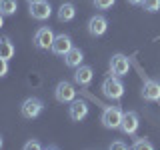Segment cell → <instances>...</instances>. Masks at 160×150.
Returning <instances> with one entry per match:
<instances>
[{
	"label": "cell",
	"mask_w": 160,
	"mask_h": 150,
	"mask_svg": "<svg viewBox=\"0 0 160 150\" xmlns=\"http://www.w3.org/2000/svg\"><path fill=\"white\" fill-rule=\"evenodd\" d=\"M102 92H104V96L110 98V100H120L124 96V84H122V80H120V76H108V78H104V82H102Z\"/></svg>",
	"instance_id": "6da1fadb"
},
{
	"label": "cell",
	"mask_w": 160,
	"mask_h": 150,
	"mask_svg": "<svg viewBox=\"0 0 160 150\" xmlns=\"http://www.w3.org/2000/svg\"><path fill=\"white\" fill-rule=\"evenodd\" d=\"M122 110L118 106H106L102 110V116H100V122H102L104 128L108 130H116L120 128V122H122Z\"/></svg>",
	"instance_id": "7a4b0ae2"
},
{
	"label": "cell",
	"mask_w": 160,
	"mask_h": 150,
	"mask_svg": "<svg viewBox=\"0 0 160 150\" xmlns=\"http://www.w3.org/2000/svg\"><path fill=\"white\" fill-rule=\"evenodd\" d=\"M44 104L42 100L36 98V96H30L22 102V106H20V114H22V118L26 120H34L36 116H40V112H42Z\"/></svg>",
	"instance_id": "3957f363"
},
{
	"label": "cell",
	"mask_w": 160,
	"mask_h": 150,
	"mask_svg": "<svg viewBox=\"0 0 160 150\" xmlns=\"http://www.w3.org/2000/svg\"><path fill=\"white\" fill-rule=\"evenodd\" d=\"M54 98H56L60 104H70L72 100H76V90H74V86L70 82L62 80V82H58L56 88H54Z\"/></svg>",
	"instance_id": "277c9868"
},
{
	"label": "cell",
	"mask_w": 160,
	"mask_h": 150,
	"mask_svg": "<svg viewBox=\"0 0 160 150\" xmlns=\"http://www.w3.org/2000/svg\"><path fill=\"white\" fill-rule=\"evenodd\" d=\"M54 36H56V34H54L48 26L38 28L36 34H34V46H36L38 50H48L50 46H52V42H54Z\"/></svg>",
	"instance_id": "5b68a950"
},
{
	"label": "cell",
	"mask_w": 160,
	"mask_h": 150,
	"mask_svg": "<svg viewBox=\"0 0 160 150\" xmlns=\"http://www.w3.org/2000/svg\"><path fill=\"white\" fill-rule=\"evenodd\" d=\"M110 70H112L114 76H126L130 70V60L124 54H114L110 58Z\"/></svg>",
	"instance_id": "8992f818"
},
{
	"label": "cell",
	"mask_w": 160,
	"mask_h": 150,
	"mask_svg": "<svg viewBox=\"0 0 160 150\" xmlns=\"http://www.w3.org/2000/svg\"><path fill=\"white\" fill-rule=\"evenodd\" d=\"M140 122H138V114L132 112V110H128V112L122 114V122H120V130H122L126 136H132L134 132L138 130Z\"/></svg>",
	"instance_id": "52a82bcc"
},
{
	"label": "cell",
	"mask_w": 160,
	"mask_h": 150,
	"mask_svg": "<svg viewBox=\"0 0 160 150\" xmlns=\"http://www.w3.org/2000/svg\"><path fill=\"white\" fill-rule=\"evenodd\" d=\"M50 14H52V6H50V2H46V0L30 4V16L34 20H48Z\"/></svg>",
	"instance_id": "ba28073f"
},
{
	"label": "cell",
	"mask_w": 160,
	"mask_h": 150,
	"mask_svg": "<svg viewBox=\"0 0 160 150\" xmlns=\"http://www.w3.org/2000/svg\"><path fill=\"white\" fill-rule=\"evenodd\" d=\"M70 48H72V38H70L68 34H56L52 46H50V50H52L56 56H64Z\"/></svg>",
	"instance_id": "9c48e42d"
},
{
	"label": "cell",
	"mask_w": 160,
	"mask_h": 150,
	"mask_svg": "<svg viewBox=\"0 0 160 150\" xmlns=\"http://www.w3.org/2000/svg\"><path fill=\"white\" fill-rule=\"evenodd\" d=\"M142 98L148 100V102H158L160 100V82H156V80H144Z\"/></svg>",
	"instance_id": "30bf717a"
},
{
	"label": "cell",
	"mask_w": 160,
	"mask_h": 150,
	"mask_svg": "<svg viewBox=\"0 0 160 150\" xmlns=\"http://www.w3.org/2000/svg\"><path fill=\"white\" fill-rule=\"evenodd\" d=\"M108 30V20L102 16V14H96L88 20V32L90 36H102L104 32Z\"/></svg>",
	"instance_id": "8fae6325"
},
{
	"label": "cell",
	"mask_w": 160,
	"mask_h": 150,
	"mask_svg": "<svg viewBox=\"0 0 160 150\" xmlns=\"http://www.w3.org/2000/svg\"><path fill=\"white\" fill-rule=\"evenodd\" d=\"M68 114L74 122H80V120H84L88 116V104L84 100H72L68 106Z\"/></svg>",
	"instance_id": "7c38bea8"
},
{
	"label": "cell",
	"mask_w": 160,
	"mask_h": 150,
	"mask_svg": "<svg viewBox=\"0 0 160 150\" xmlns=\"http://www.w3.org/2000/svg\"><path fill=\"white\" fill-rule=\"evenodd\" d=\"M92 78H94V70L90 66H84V64H80L76 68V72H74V82L78 86H88L92 82Z\"/></svg>",
	"instance_id": "4fadbf2b"
},
{
	"label": "cell",
	"mask_w": 160,
	"mask_h": 150,
	"mask_svg": "<svg viewBox=\"0 0 160 150\" xmlns=\"http://www.w3.org/2000/svg\"><path fill=\"white\" fill-rule=\"evenodd\" d=\"M82 60H84V54H82V50L80 48H70L66 54H64V64H66L68 68H78L80 64H82Z\"/></svg>",
	"instance_id": "5bb4252c"
},
{
	"label": "cell",
	"mask_w": 160,
	"mask_h": 150,
	"mask_svg": "<svg viewBox=\"0 0 160 150\" xmlns=\"http://www.w3.org/2000/svg\"><path fill=\"white\" fill-rule=\"evenodd\" d=\"M74 16H76V8H74L72 2H62L58 8V20L60 22H70Z\"/></svg>",
	"instance_id": "9a60e30c"
},
{
	"label": "cell",
	"mask_w": 160,
	"mask_h": 150,
	"mask_svg": "<svg viewBox=\"0 0 160 150\" xmlns=\"http://www.w3.org/2000/svg\"><path fill=\"white\" fill-rule=\"evenodd\" d=\"M14 44L10 42V38H2L0 40V58H4V60H10L14 56Z\"/></svg>",
	"instance_id": "2e32d148"
},
{
	"label": "cell",
	"mask_w": 160,
	"mask_h": 150,
	"mask_svg": "<svg viewBox=\"0 0 160 150\" xmlns=\"http://www.w3.org/2000/svg\"><path fill=\"white\" fill-rule=\"evenodd\" d=\"M18 10V2L16 0H0V14H4V16H12V14H16Z\"/></svg>",
	"instance_id": "e0dca14e"
},
{
	"label": "cell",
	"mask_w": 160,
	"mask_h": 150,
	"mask_svg": "<svg viewBox=\"0 0 160 150\" xmlns=\"http://www.w3.org/2000/svg\"><path fill=\"white\" fill-rule=\"evenodd\" d=\"M140 6L146 10V12H158L160 10V0H142Z\"/></svg>",
	"instance_id": "ac0fdd59"
},
{
	"label": "cell",
	"mask_w": 160,
	"mask_h": 150,
	"mask_svg": "<svg viewBox=\"0 0 160 150\" xmlns=\"http://www.w3.org/2000/svg\"><path fill=\"white\" fill-rule=\"evenodd\" d=\"M132 148H134V150H142V148H144V150H152L154 144L150 142V140H146V138H138L136 142L132 144Z\"/></svg>",
	"instance_id": "d6986e66"
},
{
	"label": "cell",
	"mask_w": 160,
	"mask_h": 150,
	"mask_svg": "<svg viewBox=\"0 0 160 150\" xmlns=\"http://www.w3.org/2000/svg\"><path fill=\"white\" fill-rule=\"evenodd\" d=\"M114 2H116V0H94V6L98 10H108V8L114 6Z\"/></svg>",
	"instance_id": "ffe728a7"
},
{
	"label": "cell",
	"mask_w": 160,
	"mask_h": 150,
	"mask_svg": "<svg viewBox=\"0 0 160 150\" xmlns=\"http://www.w3.org/2000/svg\"><path fill=\"white\" fill-rule=\"evenodd\" d=\"M24 148H26V150H40V148H42V144H40L38 142V140H28V142L26 144H24Z\"/></svg>",
	"instance_id": "44dd1931"
},
{
	"label": "cell",
	"mask_w": 160,
	"mask_h": 150,
	"mask_svg": "<svg viewBox=\"0 0 160 150\" xmlns=\"http://www.w3.org/2000/svg\"><path fill=\"white\" fill-rule=\"evenodd\" d=\"M6 74H8V60L0 58V78L6 76Z\"/></svg>",
	"instance_id": "7402d4cb"
},
{
	"label": "cell",
	"mask_w": 160,
	"mask_h": 150,
	"mask_svg": "<svg viewBox=\"0 0 160 150\" xmlns=\"http://www.w3.org/2000/svg\"><path fill=\"white\" fill-rule=\"evenodd\" d=\"M110 148H112V150H126L128 146L124 142H112V144H110Z\"/></svg>",
	"instance_id": "603a6c76"
},
{
	"label": "cell",
	"mask_w": 160,
	"mask_h": 150,
	"mask_svg": "<svg viewBox=\"0 0 160 150\" xmlns=\"http://www.w3.org/2000/svg\"><path fill=\"white\" fill-rule=\"evenodd\" d=\"M128 2H130V4H134V6H138V4L142 2V0H128Z\"/></svg>",
	"instance_id": "cb8c5ba5"
},
{
	"label": "cell",
	"mask_w": 160,
	"mask_h": 150,
	"mask_svg": "<svg viewBox=\"0 0 160 150\" xmlns=\"http://www.w3.org/2000/svg\"><path fill=\"white\" fill-rule=\"evenodd\" d=\"M4 26V14H0V28Z\"/></svg>",
	"instance_id": "d4e9b609"
},
{
	"label": "cell",
	"mask_w": 160,
	"mask_h": 150,
	"mask_svg": "<svg viewBox=\"0 0 160 150\" xmlns=\"http://www.w3.org/2000/svg\"><path fill=\"white\" fill-rule=\"evenodd\" d=\"M26 2H28V4H32V2H40V0H26Z\"/></svg>",
	"instance_id": "484cf974"
},
{
	"label": "cell",
	"mask_w": 160,
	"mask_h": 150,
	"mask_svg": "<svg viewBox=\"0 0 160 150\" xmlns=\"http://www.w3.org/2000/svg\"><path fill=\"white\" fill-rule=\"evenodd\" d=\"M2 144H4V142H2V136H0V148H2Z\"/></svg>",
	"instance_id": "4316f807"
}]
</instances>
